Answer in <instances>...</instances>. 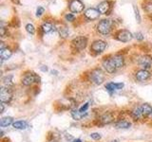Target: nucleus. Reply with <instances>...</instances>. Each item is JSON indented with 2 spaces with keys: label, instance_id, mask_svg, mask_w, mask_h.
Returning a JSON list of instances; mask_svg holds the SVG:
<instances>
[{
  "label": "nucleus",
  "instance_id": "35",
  "mask_svg": "<svg viewBox=\"0 0 152 142\" xmlns=\"http://www.w3.org/2000/svg\"><path fill=\"white\" fill-rule=\"evenodd\" d=\"M0 33H1V36L2 37L5 36V28L3 27V24L1 25V28H0Z\"/></svg>",
  "mask_w": 152,
  "mask_h": 142
},
{
  "label": "nucleus",
  "instance_id": "3",
  "mask_svg": "<svg viewBox=\"0 0 152 142\" xmlns=\"http://www.w3.org/2000/svg\"><path fill=\"white\" fill-rule=\"evenodd\" d=\"M71 44H72V46L75 47L76 49L82 50L85 49L86 46H87L88 39L84 36H79V37L74 38V39L72 40V42H71Z\"/></svg>",
  "mask_w": 152,
  "mask_h": 142
},
{
  "label": "nucleus",
  "instance_id": "5",
  "mask_svg": "<svg viewBox=\"0 0 152 142\" xmlns=\"http://www.w3.org/2000/svg\"><path fill=\"white\" fill-rule=\"evenodd\" d=\"M12 97V94L11 89L8 87H2L1 91H0V99H1V102L3 103H8L11 101Z\"/></svg>",
  "mask_w": 152,
  "mask_h": 142
},
{
  "label": "nucleus",
  "instance_id": "4",
  "mask_svg": "<svg viewBox=\"0 0 152 142\" xmlns=\"http://www.w3.org/2000/svg\"><path fill=\"white\" fill-rule=\"evenodd\" d=\"M38 80H39V77H37V75H35L34 73H28L22 78V84L28 86L33 83H39Z\"/></svg>",
  "mask_w": 152,
  "mask_h": 142
},
{
  "label": "nucleus",
  "instance_id": "12",
  "mask_svg": "<svg viewBox=\"0 0 152 142\" xmlns=\"http://www.w3.org/2000/svg\"><path fill=\"white\" fill-rule=\"evenodd\" d=\"M99 14H100V12L98 11V9H92V8H90L85 12V16L88 19H90V20H94V19L98 18Z\"/></svg>",
  "mask_w": 152,
  "mask_h": 142
},
{
  "label": "nucleus",
  "instance_id": "37",
  "mask_svg": "<svg viewBox=\"0 0 152 142\" xmlns=\"http://www.w3.org/2000/svg\"><path fill=\"white\" fill-rule=\"evenodd\" d=\"M73 142H82V141H81V139H74Z\"/></svg>",
  "mask_w": 152,
  "mask_h": 142
},
{
  "label": "nucleus",
  "instance_id": "34",
  "mask_svg": "<svg viewBox=\"0 0 152 142\" xmlns=\"http://www.w3.org/2000/svg\"><path fill=\"white\" fill-rule=\"evenodd\" d=\"M134 35H135V37L137 38V39H138V40H140V41L144 39V35H142L141 32H136Z\"/></svg>",
  "mask_w": 152,
  "mask_h": 142
},
{
  "label": "nucleus",
  "instance_id": "16",
  "mask_svg": "<svg viewBox=\"0 0 152 142\" xmlns=\"http://www.w3.org/2000/svg\"><path fill=\"white\" fill-rule=\"evenodd\" d=\"M109 8V2L107 1H103L98 5V11L100 12V13H107L108 12Z\"/></svg>",
  "mask_w": 152,
  "mask_h": 142
},
{
  "label": "nucleus",
  "instance_id": "22",
  "mask_svg": "<svg viewBox=\"0 0 152 142\" xmlns=\"http://www.w3.org/2000/svg\"><path fill=\"white\" fill-rule=\"evenodd\" d=\"M131 126V123L126 120H119L116 123V128L118 129H128Z\"/></svg>",
  "mask_w": 152,
  "mask_h": 142
},
{
  "label": "nucleus",
  "instance_id": "14",
  "mask_svg": "<svg viewBox=\"0 0 152 142\" xmlns=\"http://www.w3.org/2000/svg\"><path fill=\"white\" fill-rule=\"evenodd\" d=\"M124 87V83H108L106 84V88L108 91H115V90L122 89Z\"/></svg>",
  "mask_w": 152,
  "mask_h": 142
},
{
  "label": "nucleus",
  "instance_id": "38",
  "mask_svg": "<svg viewBox=\"0 0 152 142\" xmlns=\"http://www.w3.org/2000/svg\"><path fill=\"white\" fill-rule=\"evenodd\" d=\"M50 142H57L56 140H52V141H50Z\"/></svg>",
  "mask_w": 152,
  "mask_h": 142
},
{
  "label": "nucleus",
  "instance_id": "11",
  "mask_svg": "<svg viewBox=\"0 0 152 142\" xmlns=\"http://www.w3.org/2000/svg\"><path fill=\"white\" fill-rule=\"evenodd\" d=\"M150 77V73L145 69H141L139 71H137L136 73V79L140 82H145L147 79Z\"/></svg>",
  "mask_w": 152,
  "mask_h": 142
},
{
  "label": "nucleus",
  "instance_id": "32",
  "mask_svg": "<svg viewBox=\"0 0 152 142\" xmlns=\"http://www.w3.org/2000/svg\"><path fill=\"white\" fill-rule=\"evenodd\" d=\"M74 15H72V14H71V13H68V14H66V20H68V21H73L74 20Z\"/></svg>",
  "mask_w": 152,
  "mask_h": 142
},
{
  "label": "nucleus",
  "instance_id": "18",
  "mask_svg": "<svg viewBox=\"0 0 152 142\" xmlns=\"http://www.w3.org/2000/svg\"><path fill=\"white\" fill-rule=\"evenodd\" d=\"M12 127L14 129H17V130H25L28 127V123L23 120H18L12 123Z\"/></svg>",
  "mask_w": 152,
  "mask_h": 142
},
{
  "label": "nucleus",
  "instance_id": "10",
  "mask_svg": "<svg viewBox=\"0 0 152 142\" xmlns=\"http://www.w3.org/2000/svg\"><path fill=\"white\" fill-rule=\"evenodd\" d=\"M132 38V33L128 30H120L117 34V39L121 42H129Z\"/></svg>",
  "mask_w": 152,
  "mask_h": 142
},
{
  "label": "nucleus",
  "instance_id": "27",
  "mask_svg": "<svg viewBox=\"0 0 152 142\" xmlns=\"http://www.w3.org/2000/svg\"><path fill=\"white\" fill-rule=\"evenodd\" d=\"M26 30L28 33H31V34H34V32H35V28H34V27H33V25H31V24H28V25L26 26Z\"/></svg>",
  "mask_w": 152,
  "mask_h": 142
},
{
  "label": "nucleus",
  "instance_id": "13",
  "mask_svg": "<svg viewBox=\"0 0 152 142\" xmlns=\"http://www.w3.org/2000/svg\"><path fill=\"white\" fill-rule=\"evenodd\" d=\"M100 122H101L102 125H106V124H109L114 120V117L111 113H104V115L100 117Z\"/></svg>",
  "mask_w": 152,
  "mask_h": 142
},
{
  "label": "nucleus",
  "instance_id": "30",
  "mask_svg": "<svg viewBox=\"0 0 152 142\" xmlns=\"http://www.w3.org/2000/svg\"><path fill=\"white\" fill-rule=\"evenodd\" d=\"M134 12H135L136 20L138 21V23H140L141 22V17H140V14H139V11H138V9L136 8V6H134Z\"/></svg>",
  "mask_w": 152,
  "mask_h": 142
},
{
  "label": "nucleus",
  "instance_id": "19",
  "mask_svg": "<svg viewBox=\"0 0 152 142\" xmlns=\"http://www.w3.org/2000/svg\"><path fill=\"white\" fill-rule=\"evenodd\" d=\"M12 54V50L8 49V47H5V49H1L0 51V56H1V60H8L9 58H11V56Z\"/></svg>",
  "mask_w": 152,
  "mask_h": 142
},
{
  "label": "nucleus",
  "instance_id": "26",
  "mask_svg": "<svg viewBox=\"0 0 152 142\" xmlns=\"http://www.w3.org/2000/svg\"><path fill=\"white\" fill-rule=\"evenodd\" d=\"M58 31H59V34L63 37V38H66V36L69 35V28H66V27H60L58 28Z\"/></svg>",
  "mask_w": 152,
  "mask_h": 142
},
{
  "label": "nucleus",
  "instance_id": "21",
  "mask_svg": "<svg viewBox=\"0 0 152 142\" xmlns=\"http://www.w3.org/2000/svg\"><path fill=\"white\" fill-rule=\"evenodd\" d=\"M13 118L11 117H2L1 121H0V126L1 127H8L9 125L12 124Z\"/></svg>",
  "mask_w": 152,
  "mask_h": 142
},
{
  "label": "nucleus",
  "instance_id": "23",
  "mask_svg": "<svg viewBox=\"0 0 152 142\" xmlns=\"http://www.w3.org/2000/svg\"><path fill=\"white\" fill-rule=\"evenodd\" d=\"M87 115V113H82L80 111H77V110H73L72 112H71V116H72V117L74 118L75 120H82V118Z\"/></svg>",
  "mask_w": 152,
  "mask_h": 142
},
{
  "label": "nucleus",
  "instance_id": "31",
  "mask_svg": "<svg viewBox=\"0 0 152 142\" xmlns=\"http://www.w3.org/2000/svg\"><path fill=\"white\" fill-rule=\"evenodd\" d=\"M144 9H145L146 12H152V2H150L149 4L145 5V6H144Z\"/></svg>",
  "mask_w": 152,
  "mask_h": 142
},
{
  "label": "nucleus",
  "instance_id": "9",
  "mask_svg": "<svg viewBox=\"0 0 152 142\" xmlns=\"http://www.w3.org/2000/svg\"><path fill=\"white\" fill-rule=\"evenodd\" d=\"M69 9L72 12H81L84 9V5L80 0H72L69 4Z\"/></svg>",
  "mask_w": 152,
  "mask_h": 142
},
{
  "label": "nucleus",
  "instance_id": "33",
  "mask_svg": "<svg viewBox=\"0 0 152 142\" xmlns=\"http://www.w3.org/2000/svg\"><path fill=\"white\" fill-rule=\"evenodd\" d=\"M88 108V103H86L83 107H81V108L79 109V111H80V112H82V113H87Z\"/></svg>",
  "mask_w": 152,
  "mask_h": 142
},
{
  "label": "nucleus",
  "instance_id": "6",
  "mask_svg": "<svg viewBox=\"0 0 152 142\" xmlns=\"http://www.w3.org/2000/svg\"><path fill=\"white\" fill-rule=\"evenodd\" d=\"M139 64L142 69H148L152 65V57L149 55L142 56L139 61Z\"/></svg>",
  "mask_w": 152,
  "mask_h": 142
},
{
  "label": "nucleus",
  "instance_id": "17",
  "mask_svg": "<svg viewBox=\"0 0 152 142\" xmlns=\"http://www.w3.org/2000/svg\"><path fill=\"white\" fill-rule=\"evenodd\" d=\"M142 113L144 117H151L152 116V107L149 104H142Z\"/></svg>",
  "mask_w": 152,
  "mask_h": 142
},
{
  "label": "nucleus",
  "instance_id": "1",
  "mask_svg": "<svg viewBox=\"0 0 152 142\" xmlns=\"http://www.w3.org/2000/svg\"><path fill=\"white\" fill-rule=\"evenodd\" d=\"M90 80L94 84H101L104 80V74L101 69H94L90 73Z\"/></svg>",
  "mask_w": 152,
  "mask_h": 142
},
{
  "label": "nucleus",
  "instance_id": "15",
  "mask_svg": "<svg viewBox=\"0 0 152 142\" xmlns=\"http://www.w3.org/2000/svg\"><path fill=\"white\" fill-rule=\"evenodd\" d=\"M112 60L114 62V64H115V66H116L117 69L123 67L124 64H125V60H124V58L120 55H116V56L112 57Z\"/></svg>",
  "mask_w": 152,
  "mask_h": 142
},
{
  "label": "nucleus",
  "instance_id": "7",
  "mask_svg": "<svg viewBox=\"0 0 152 142\" xmlns=\"http://www.w3.org/2000/svg\"><path fill=\"white\" fill-rule=\"evenodd\" d=\"M103 66H104V68L107 70V72H108V73H114L117 69L112 58H108V59L104 60L103 62Z\"/></svg>",
  "mask_w": 152,
  "mask_h": 142
},
{
  "label": "nucleus",
  "instance_id": "2",
  "mask_svg": "<svg viewBox=\"0 0 152 142\" xmlns=\"http://www.w3.org/2000/svg\"><path fill=\"white\" fill-rule=\"evenodd\" d=\"M97 30L100 33H102V34H108L109 31L111 30V22L110 20H102L98 24L97 26Z\"/></svg>",
  "mask_w": 152,
  "mask_h": 142
},
{
  "label": "nucleus",
  "instance_id": "24",
  "mask_svg": "<svg viewBox=\"0 0 152 142\" xmlns=\"http://www.w3.org/2000/svg\"><path fill=\"white\" fill-rule=\"evenodd\" d=\"M3 82H4V84L5 86L10 88L11 86H12L13 85V82H12V76L10 75V76H7V77H5L3 79Z\"/></svg>",
  "mask_w": 152,
  "mask_h": 142
},
{
  "label": "nucleus",
  "instance_id": "29",
  "mask_svg": "<svg viewBox=\"0 0 152 142\" xmlns=\"http://www.w3.org/2000/svg\"><path fill=\"white\" fill-rule=\"evenodd\" d=\"M44 12H45V9H44V8L43 7H38L37 8V9H36V16H41L43 13H44Z\"/></svg>",
  "mask_w": 152,
  "mask_h": 142
},
{
  "label": "nucleus",
  "instance_id": "20",
  "mask_svg": "<svg viewBox=\"0 0 152 142\" xmlns=\"http://www.w3.org/2000/svg\"><path fill=\"white\" fill-rule=\"evenodd\" d=\"M142 116V106L139 107H136L132 110L131 112V117L134 118L135 120H139V118Z\"/></svg>",
  "mask_w": 152,
  "mask_h": 142
},
{
  "label": "nucleus",
  "instance_id": "36",
  "mask_svg": "<svg viewBox=\"0 0 152 142\" xmlns=\"http://www.w3.org/2000/svg\"><path fill=\"white\" fill-rule=\"evenodd\" d=\"M0 105H1V113H3V112H4V109H5V107H4V103L2 102L1 104H0Z\"/></svg>",
  "mask_w": 152,
  "mask_h": 142
},
{
  "label": "nucleus",
  "instance_id": "28",
  "mask_svg": "<svg viewBox=\"0 0 152 142\" xmlns=\"http://www.w3.org/2000/svg\"><path fill=\"white\" fill-rule=\"evenodd\" d=\"M90 137L94 140H99L101 139V135L99 133H92V134H90Z\"/></svg>",
  "mask_w": 152,
  "mask_h": 142
},
{
  "label": "nucleus",
  "instance_id": "8",
  "mask_svg": "<svg viewBox=\"0 0 152 142\" xmlns=\"http://www.w3.org/2000/svg\"><path fill=\"white\" fill-rule=\"evenodd\" d=\"M107 47V44L104 43V41H95L93 44L91 45V50L96 52V53H101V52H103L104 49H106Z\"/></svg>",
  "mask_w": 152,
  "mask_h": 142
},
{
  "label": "nucleus",
  "instance_id": "25",
  "mask_svg": "<svg viewBox=\"0 0 152 142\" xmlns=\"http://www.w3.org/2000/svg\"><path fill=\"white\" fill-rule=\"evenodd\" d=\"M53 28H54V27H52V25H51L50 23H44V24L42 25V27H41L42 30L44 31V32H46V33L51 31L52 30H53Z\"/></svg>",
  "mask_w": 152,
  "mask_h": 142
}]
</instances>
